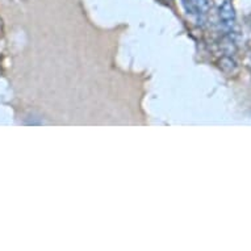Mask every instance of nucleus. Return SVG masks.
<instances>
[{"label":"nucleus","mask_w":251,"mask_h":251,"mask_svg":"<svg viewBox=\"0 0 251 251\" xmlns=\"http://www.w3.org/2000/svg\"><path fill=\"white\" fill-rule=\"evenodd\" d=\"M218 17H220V23L223 25L225 30H233L235 25V9L229 0H224L223 3L218 7Z\"/></svg>","instance_id":"1"},{"label":"nucleus","mask_w":251,"mask_h":251,"mask_svg":"<svg viewBox=\"0 0 251 251\" xmlns=\"http://www.w3.org/2000/svg\"><path fill=\"white\" fill-rule=\"evenodd\" d=\"M183 5L185 11L195 17H204L209 11L208 0H183Z\"/></svg>","instance_id":"2"},{"label":"nucleus","mask_w":251,"mask_h":251,"mask_svg":"<svg viewBox=\"0 0 251 251\" xmlns=\"http://www.w3.org/2000/svg\"><path fill=\"white\" fill-rule=\"evenodd\" d=\"M163 1H167V3H169V1H171V0H163Z\"/></svg>","instance_id":"3"}]
</instances>
